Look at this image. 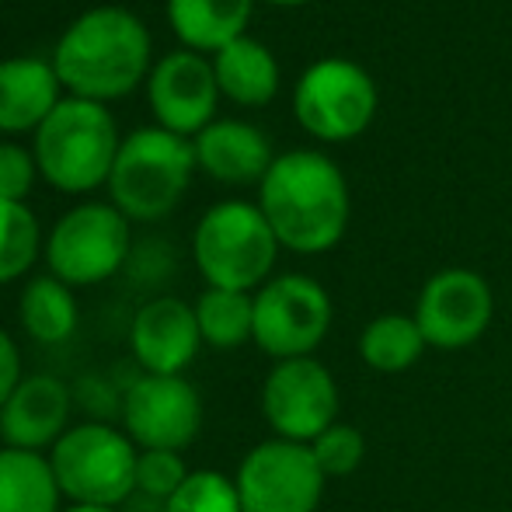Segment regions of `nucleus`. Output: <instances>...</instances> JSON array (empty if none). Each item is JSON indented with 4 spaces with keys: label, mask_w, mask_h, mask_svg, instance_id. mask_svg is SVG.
<instances>
[{
    "label": "nucleus",
    "mask_w": 512,
    "mask_h": 512,
    "mask_svg": "<svg viewBox=\"0 0 512 512\" xmlns=\"http://www.w3.org/2000/svg\"><path fill=\"white\" fill-rule=\"evenodd\" d=\"M49 63L70 98L112 105L147 84L157 63L154 35L129 7L98 4L63 28Z\"/></svg>",
    "instance_id": "1"
},
{
    "label": "nucleus",
    "mask_w": 512,
    "mask_h": 512,
    "mask_svg": "<svg viewBox=\"0 0 512 512\" xmlns=\"http://www.w3.org/2000/svg\"><path fill=\"white\" fill-rule=\"evenodd\" d=\"M258 209L286 251L324 255L349 230V182L321 150H286L258 182Z\"/></svg>",
    "instance_id": "2"
},
{
    "label": "nucleus",
    "mask_w": 512,
    "mask_h": 512,
    "mask_svg": "<svg viewBox=\"0 0 512 512\" xmlns=\"http://www.w3.org/2000/svg\"><path fill=\"white\" fill-rule=\"evenodd\" d=\"M122 147L112 108L84 98H63L32 133L39 178L63 196H91L112 178Z\"/></svg>",
    "instance_id": "3"
},
{
    "label": "nucleus",
    "mask_w": 512,
    "mask_h": 512,
    "mask_svg": "<svg viewBox=\"0 0 512 512\" xmlns=\"http://www.w3.org/2000/svg\"><path fill=\"white\" fill-rule=\"evenodd\" d=\"M196 171L192 140L161 126H140L122 136L112 178L105 185L108 203L129 223H157L175 213Z\"/></svg>",
    "instance_id": "4"
},
{
    "label": "nucleus",
    "mask_w": 512,
    "mask_h": 512,
    "mask_svg": "<svg viewBox=\"0 0 512 512\" xmlns=\"http://www.w3.org/2000/svg\"><path fill=\"white\" fill-rule=\"evenodd\" d=\"M283 244L276 241L258 203L223 199L199 216L192 230V258L213 290L255 293L272 279Z\"/></svg>",
    "instance_id": "5"
},
{
    "label": "nucleus",
    "mask_w": 512,
    "mask_h": 512,
    "mask_svg": "<svg viewBox=\"0 0 512 512\" xmlns=\"http://www.w3.org/2000/svg\"><path fill=\"white\" fill-rule=\"evenodd\" d=\"M136 443L102 418H88L63 432L49 450L56 485L74 506L119 509L136 495Z\"/></svg>",
    "instance_id": "6"
},
{
    "label": "nucleus",
    "mask_w": 512,
    "mask_h": 512,
    "mask_svg": "<svg viewBox=\"0 0 512 512\" xmlns=\"http://www.w3.org/2000/svg\"><path fill=\"white\" fill-rule=\"evenodd\" d=\"M42 258L49 276L70 290L102 286L133 258V223L112 203L84 199L49 227Z\"/></svg>",
    "instance_id": "7"
},
{
    "label": "nucleus",
    "mask_w": 512,
    "mask_h": 512,
    "mask_svg": "<svg viewBox=\"0 0 512 512\" xmlns=\"http://www.w3.org/2000/svg\"><path fill=\"white\" fill-rule=\"evenodd\" d=\"M380 95L370 70L342 56L310 63L293 88L300 129L321 143H349L370 129Z\"/></svg>",
    "instance_id": "8"
},
{
    "label": "nucleus",
    "mask_w": 512,
    "mask_h": 512,
    "mask_svg": "<svg viewBox=\"0 0 512 512\" xmlns=\"http://www.w3.org/2000/svg\"><path fill=\"white\" fill-rule=\"evenodd\" d=\"M331 328V297L317 279L286 272L255 290V345L283 359L314 356Z\"/></svg>",
    "instance_id": "9"
},
{
    "label": "nucleus",
    "mask_w": 512,
    "mask_h": 512,
    "mask_svg": "<svg viewBox=\"0 0 512 512\" xmlns=\"http://www.w3.org/2000/svg\"><path fill=\"white\" fill-rule=\"evenodd\" d=\"M234 485L244 512H317L328 478L307 443L272 436L244 453Z\"/></svg>",
    "instance_id": "10"
},
{
    "label": "nucleus",
    "mask_w": 512,
    "mask_h": 512,
    "mask_svg": "<svg viewBox=\"0 0 512 512\" xmlns=\"http://www.w3.org/2000/svg\"><path fill=\"white\" fill-rule=\"evenodd\" d=\"M122 432L136 450H189L203 429V398L185 377L140 373L119 398Z\"/></svg>",
    "instance_id": "11"
},
{
    "label": "nucleus",
    "mask_w": 512,
    "mask_h": 512,
    "mask_svg": "<svg viewBox=\"0 0 512 512\" xmlns=\"http://www.w3.org/2000/svg\"><path fill=\"white\" fill-rule=\"evenodd\" d=\"M338 384L324 363L314 356L283 359L269 370L262 384V415L276 439L314 443L324 429L338 422Z\"/></svg>",
    "instance_id": "12"
},
{
    "label": "nucleus",
    "mask_w": 512,
    "mask_h": 512,
    "mask_svg": "<svg viewBox=\"0 0 512 512\" xmlns=\"http://www.w3.org/2000/svg\"><path fill=\"white\" fill-rule=\"evenodd\" d=\"M495 314L492 286L471 269H443L422 286L415 300V324L425 345L460 352L481 342Z\"/></svg>",
    "instance_id": "13"
},
{
    "label": "nucleus",
    "mask_w": 512,
    "mask_h": 512,
    "mask_svg": "<svg viewBox=\"0 0 512 512\" xmlns=\"http://www.w3.org/2000/svg\"><path fill=\"white\" fill-rule=\"evenodd\" d=\"M143 95H147L154 126L185 136V140H196L209 122H216V105L223 98L213 74V60L192 53V49L164 53L150 70Z\"/></svg>",
    "instance_id": "14"
},
{
    "label": "nucleus",
    "mask_w": 512,
    "mask_h": 512,
    "mask_svg": "<svg viewBox=\"0 0 512 512\" xmlns=\"http://www.w3.org/2000/svg\"><path fill=\"white\" fill-rule=\"evenodd\" d=\"M129 349L143 373L150 377H185L203 349L196 307L182 297H154L133 314Z\"/></svg>",
    "instance_id": "15"
},
{
    "label": "nucleus",
    "mask_w": 512,
    "mask_h": 512,
    "mask_svg": "<svg viewBox=\"0 0 512 512\" xmlns=\"http://www.w3.org/2000/svg\"><path fill=\"white\" fill-rule=\"evenodd\" d=\"M74 387L56 373H25L18 391L0 408V439L4 446L46 453L63 439L74 418Z\"/></svg>",
    "instance_id": "16"
},
{
    "label": "nucleus",
    "mask_w": 512,
    "mask_h": 512,
    "mask_svg": "<svg viewBox=\"0 0 512 512\" xmlns=\"http://www.w3.org/2000/svg\"><path fill=\"white\" fill-rule=\"evenodd\" d=\"M196 164L220 185H258L272 168V143L255 122L216 119L192 140Z\"/></svg>",
    "instance_id": "17"
},
{
    "label": "nucleus",
    "mask_w": 512,
    "mask_h": 512,
    "mask_svg": "<svg viewBox=\"0 0 512 512\" xmlns=\"http://www.w3.org/2000/svg\"><path fill=\"white\" fill-rule=\"evenodd\" d=\"M67 98L46 56H4L0 60V136L35 133Z\"/></svg>",
    "instance_id": "18"
},
{
    "label": "nucleus",
    "mask_w": 512,
    "mask_h": 512,
    "mask_svg": "<svg viewBox=\"0 0 512 512\" xmlns=\"http://www.w3.org/2000/svg\"><path fill=\"white\" fill-rule=\"evenodd\" d=\"M258 0H164V14L182 49L213 56L248 35Z\"/></svg>",
    "instance_id": "19"
},
{
    "label": "nucleus",
    "mask_w": 512,
    "mask_h": 512,
    "mask_svg": "<svg viewBox=\"0 0 512 512\" xmlns=\"http://www.w3.org/2000/svg\"><path fill=\"white\" fill-rule=\"evenodd\" d=\"M220 95L241 108H265L279 95V60L255 35H241L209 56Z\"/></svg>",
    "instance_id": "20"
},
{
    "label": "nucleus",
    "mask_w": 512,
    "mask_h": 512,
    "mask_svg": "<svg viewBox=\"0 0 512 512\" xmlns=\"http://www.w3.org/2000/svg\"><path fill=\"white\" fill-rule=\"evenodd\" d=\"M60 499L49 453L0 446V512H60Z\"/></svg>",
    "instance_id": "21"
},
{
    "label": "nucleus",
    "mask_w": 512,
    "mask_h": 512,
    "mask_svg": "<svg viewBox=\"0 0 512 512\" xmlns=\"http://www.w3.org/2000/svg\"><path fill=\"white\" fill-rule=\"evenodd\" d=\"M18 321L32 342L63 345L74 338L77 324H81V307H77V297L67 283L42 272V276H32L21 286Z\"/></svg>",
    "instance_id": "22"
},
{
    "label": "nucleus",
    "mask_w": 512,
    "mask_h": 512,
    "mask_svg": "<svg viewBox=\"0 0 512 512\" xmlns=\"http://www.w3.org/2000/svg\"><path fill=\"white\" fill-rule=\"evenodd\" d=\"M192 307H196L203 345H209V349L230 352L255 342V293L206 286Z\"/></svg>",
    "instance_id": "23"
},
{
    "label": "nucleus",
    "mask_w": 512,
    "mask_h": 512,
    "mask_svg": "<svg viewBox=\"0 0 512 512\" xmlns=\"http://www.w3.org/2000/svg\"><path fill=\"white\" fill-rule=\"evenodd\" d=\"M429 349L411 314H380L359 335V359L377 373H405Z\"/></svg>",
    "instance_id": "24"
},
{
    "label": "nucleus",
    "mask_w": 512,
    "mask_h": 512,
    "mask_svg": "<svg viewBox=\"0 0 512 512\" xmlns=\"http://www.w3.org/2000/svg\"><path fill=\"white\" fill-rule=\"evenodd\" d=\"M46 251L42 223L28 203H4L0 199V286L18 283L32 272V265Z\"/></svg>",
    "instance_id": "25"
},
{
    "label": "nucleus",
    "mask_w": 512,
    "mask_h": 512,
    "mask_svg": "<svg viewBox=\"0 0 512 512\" xmlns=\"http://www.w3.org/2000/svg\"><path fill=\"white\" fill-rule=\"evenodd\" d=\"M161 512H244L234 478L220 471H192Z\"/></svg>",
    "instance_id": "26"
},
{
    "label": "nucleus",
    "mask_w": 512,
    "mask_h": 512,
    "mask_svg": "<svg viewBox=\"0 0 512 512\" xmlns=\"http://www.w3.org/2000/svg\"><path fill=\"white\" fill-rule=\"evenodd\" d=\"M310 453H314L324 478H349L366 460V436L356 425L335 422L331 429H324L321 436L310 443Z\"/></svg>",
    "instance_id": "27"
},
{
    "label": "nucleus",
    "mask_w": 512,
    "mask_h": 512,
    "mask_svg": "<svg viewBox=\"0 0 512 512\" xmlns=\"http://www.w3.org/2000/svg\"><path fill=\"white\" fill-rule=\"evenodd\" d=\"M189 464H185L182 453L175 450H140L136 457V492L143 499H154V502H168L178 488L185 485L189 478Z\"/></svg>",
    "instance_id": "28"
},
{
    "label": "nucleus",
    "mask_w": 512,
    "mask_h": 512,
    "mask_svg": "<svg viewBox=\"0 0 512 512\" xmlns=\"http://www.w3.org/2000/svg\"><path fill=\"white\" fill-rule=\"evenodd\" d=\"M39 182V164L32 147L18 140H0V199L4 203H25Z\"/></svg>",
    "instance_id": "29"
},
{
    "label": "nucleus",
    "mask_w": 512,
    "mask_h": 512,
    "mask_svg": "<svg viewBox=\"0 0 512 512\" xmlns=\"http://www.w3.org/2000/svg\"><path fill=\"white\" fill-rule=\"evenodd\" d=\"M21 380H25V373H21V349H18V342H14L11 331L0 324V408H4L7 398L18 391Z\"/></svg>",
    "instance_id": "30"
},
{
    "label": "nucleus",
    "mask_w": 512,
    "mask_h": 512,
    "mask_svg": "<svg viewBox=\"0 0 512 512\" xmlns=\"http://www.w3.org/2000/svg\"><path fill=\"white\" fill-rule=\"evenodd\" d=\"M60 512H119V509H105V506H74V502H70V506H63Z\"/></svg>",
    "instance_id": "31"
},
{
    "label": "nucleus",
    "mask_w": 512,
    "mask_h": 512,
    "mask_svg": "<svg viewBox=\"0 0 512 512\" xmlns=\"http://www.w3.org/2000/svg\"><path fill=\"white\" fill-rule=\"evenodd\" d=\"M262 4H272V7H307L314 0H262Z\"/></svg>",
    "instance_id": "32"
}]
</instances>
